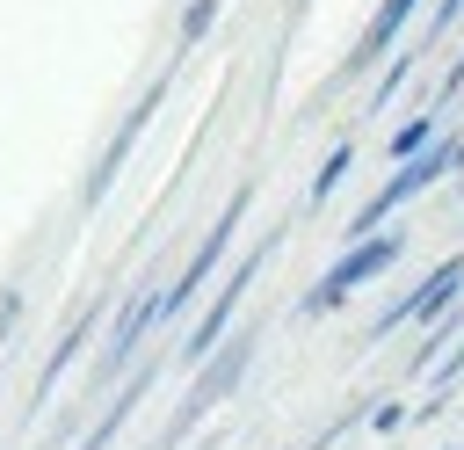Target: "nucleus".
<instances>
[{"label": "nucleus", "mask_w": 464, "mask_h": 450, "mask_svg": "<svg viewBox=\"0 0 464 450\" xmlns=\"http://www.w3.org/2000/svg\"><path fill=\"white\" fill-rule=\"evenodd\" d=\"M218 7H225V0H188V7H181V29H174V58H181V51H196V44L210 36Z\"/></svg>", "instance_id": "1a4fd4ad"}, {"label": "nucleus", "mask_w": 464, "mask_h": 450, "mask_svg": "<svg viewBox=\"0 0 464 450\" xmlns=\"http://www.w3.org/2000/svg\"><path fill=\"white\" fill-rule=\"evenodd\" d=\"M341 174H355V145H334V152H326V167L312 174V203H326V196L341 189Z\"/></svg>", "instance_id": "9b49d317"}, {"label": "nucleus", "mask_w": 464, "mask_h": 450, "mask_svg": "<svg viewBox=\"0 0 464 450\" xmlns=\"http://www.w3.org/2000/svg\"><path fill=\"white\" fill-rule=\"evenodd\" d=\"M457 160H464V145H457Z\"/></svg>", "instance_id": "2eb2a0df"}, {"label": "nucleus", "mask_w": 464, "mask_h": 450, "mask_svg": "<svg viewBox=\"0 0 464 450\" xmlns=\"http://www.w3.org/2000/svg\"><path fill=\"white\" fill-rule=\"evenodd\" d=\"M457 7H464V0H435V29H450V22H457Z\"/></svg>", "instance_id": "ddd939ff"}, {"label": "nucleus", "mask_w": 464, "mask_h": 450, "mask_svg": "<svg viewBox=\"0 0 464 450\" xmlns=\"http://www.w3.org/2000/svg\"><path fill=\"white\" fill-rule=\"evenodd\" d=\"M160 102H167V80H152V87H145V102H138V109H130V116L116 123V138L102 145V160H94V174H87V203H102V196H109V181L123 174V160H130V152H138V138L152 131Z\"/></svg>", "instance_id": "20e7f679"}, {"label": "nucleus", "mask_w": 464, "mask_h": 450, "mask_svg": "<svg viewBox=\"0 0 464 450\" xmlns=\"http://www.w3.org/2000/svg\"><path fill=\"white\" fill-rule=\"evenodd\" d=\"M457 290H464V254H450V261H442V269H435V276H428L413 298H399V305L377 319V334H392V327H428V319H435V312H442Z\"/></svg>", "instance_id": "39448f33"}, {"label": "nucleus", "mask_w": 464, "mask_h": 450, "mask_svg": "<svg viewBox=\"0 0 464 450\" xmlns=\"http://www.w3.org/2000/svg\"><path fill=\"white\" fill-rule=\"evenodd\" d=\"M450 450H457V443H450Z\"/></svg>", "instance_id": "dca6fc26"}, {"label": "nucleus", "mask_w": 464, "mask_h": 450, "mask_svg": "<svg viewBox=\"0 0 464 450\" xmlns=\"http://www.w3.org/2000/svg\"><path fill=\"white\" fill-rule=\"evenodd\" d=\"M413 15H420V0H377V15L362 22V36H355V51L341 58V80H348V73H370V65H377V58H384V51L399 44V29H406Z\"/></svg>", "instance_id": "423d86ee"}, {"label": "nucleus", "mask_w": 464, "mask_h": 450, "mask_svg": "<svg viewBox=\"0 0 464 450\" xmlns=\"http://www.w3.org/2000/svg\"><path fill=\"white\" fill-rule=\"evenodd\" d=\"M428 145H435V116H413L406 131H392V160H399V167H406V160H420Z\"/></svg>", "instance_id": "9d476101"}, {"label": "nucleus", "mask_w": 464, "mask_h": 450, "mask_svg": "<svg viewBox=\"0 0 464 450\" xmlns=\"http://www.w3.org/2000/svg\"><path fill=\"white\" fill-rule=\"evenodd\" d=\"M152 319H160V298H138V305H130V312H123V327H116V334H109V356H102V370H116V363H123V356H130V348H138V334H145V327H152Z\"/></svg>", "instance_id": "6e6552de"}, {"label": "nucleus", "mask_w": 464, "mask_h": 450, "mask_svg": "<svg viewBox=\"0 0 464 450\" xmlns=\"http://www.w3.org/2000/svg\"><path fill=\"white\" fill-rule=\"evenodd\" d=\"M399 254H406V240H399V232H370V240H355V247L319 276V290L304 298V312H334V305H341V298H355L370 276H384Z\"/></svg>", "instance_id": "f257e3e1"}, {"label": "nucleus", "mask_w": 464, "mask_h": 450, "mask_svg": "<svg viewBox=\"0 0 464 450\" xmlns=\"http://www.w3.org/2000/svg\"><path fill=\"white\" fill-rule=\"evenodd\" d=\"M457 87H464V51H457V65L442 73V94H457Z\"/></svg>", "instance_id": "f8f14e48"}, {"label": "nucleus", "mask_w": 464, "mask_h": 450, "mask_svg": "<svg viewBox=\"0 0 464 450\" xmlns=\"http://www.w3.org/2000/svg\"><path fill=\"white\" fill-rule=\"evenodd\" d=\"M246 196H254V189H239V196H232V203L218 210V225L203 232V247L188 254V269H181V276H174V283L160 290V319H174V312H188V305H196V290L210 283V269H218V254L232 247V232H239V218H246Z\"/></svg>", "instance_id": "f03ea898"}, {"label": "nucleus", "mask_w": 464, "mask_h": 450, "mask_svg": "<svg viewBox=\"0 0 464 450\" xmlns=\"http://www.w3.org/2000/svg\"><path fill=\"white\" fill-rule=\"evenodd\" d=\"M261 261H268V240H261V247H254V254H246V261H239V269H232V276L218 283V298H210V312H203V319L188 327V341H181V363H210V356H218V334L232 327V312H239V298H246V283L261 276Z\"/></svg>", "instance_id": "7ed1b4c3"}, {"label": "nucleus", "mask_w": 464, "mask_h": 450, "mask_svg": "<svg viewBox=\"0 0 464 450\" xmlns=\"http://www.w3.org/2000/svg\"><path fill=\"white\" fill-rule=\"evenodd\" d=\"M442 370H450V377H457V370H464V341H457V356H450V363H442Z\"/></svg>", "instance_id": "4468645a"}, {"label": "nucleus", "mask_w": 464, "mask_h": 450, "mask_svg": "<svg viewBox=\"0 0 464 450\" xmlns=\"http://www.w3.org/2000/svg\"><path fill=\"white\" fill-rule=\"evenodd\" d=\"M246 356H254V334H232V348L203 363V377H196V392H188V406H181V421H174V435H181V428H188V421H196V414H203L210 399H225V392L239 385V370H246ZM174 435H167V443H174Z\"/></svg>", "instance_id": "0eeeda50"}]
</instances>
